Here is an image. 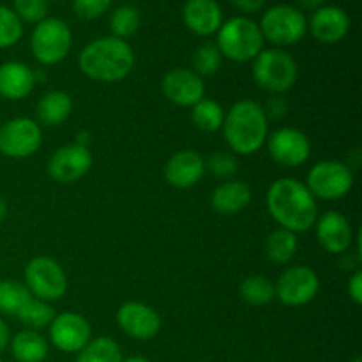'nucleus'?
Wrapping results in <instances>:
<instances>
[{"mask_svg": "<svg viewBox=\"0 0 362 362\" xmlns=\"http://www.w3.org/2000/svg\"><path fill=\"white\" fill-rule=\"evenodd\" d=\"M205 170H209L218 179H228L239 172V161L232 152L218 151L205 161Z\"/></svg>", "mask_w": 362, "mask_h": 362, "instance_id": "72a5a7b5", "label": "nucleus"}, {"mask_svg": "<svg viewBox=\"0 0 362 362\" xmlns=\"http://www.w3.org/2000/svg\"><path fill=\"white\" fill-rule=\"evenodd\" d=\"M136 57L127 41L113 35L99 37L83 46L78 55L81 73L99 83H117L129 76Z\"/></svg>", "mask_w": 362, "mask_h": 362, "instance_id": "f03ea898", "label": "nucleus"}, {"mask_svg": "<svg viewBox=\"0 0 362 362\" xmlns=\"http://www.w3.org/2000/svg\"><path fill=\"white\" fill-rule=\"evenodd\" d=\"M49 339L57 350L66 354H78L92 339L90 324L81 315L67 311L55 315L49 324Z\"/></svg>", "mask_w": 362, "mask_h": 362, "instance_id": "4468645a", "label": "nucleus"}, {"mask_svg": "<svg viewBox=\"0 0 362 362\" xmlns=\"http://www.w3.org/2000/svg\"><path fill=\"white\" fill-rule=\"evenodd\" d=\"M258 27L265 41L283 48V46L297 45L306 35L308 20L303 11L297 9L296 6L278 4L265 11Z\"/></svg>", "mask_w": 362, "mask_h": 362, "instance_id": "0eeeda50", "label": "nucleus"}, {"mask_svg": "<svg viewBox=\"0 0 362 362\" xmlns=\"http://www.w3.org/2000/svg\"><path fill=\"white\" fill-rule=\"evenodd\" d=\"M11 354L18 362H42L48 357V341L37 331H20L11 338Z\"/></svg>", "mask_w": 362, "mask_h": 362, "instance_id": "b1692460", "label": "nucleus"}, {"mask_svg": "<svg viewBox=\"0 0 362 362\" xmlns=\"http://www.w3.org/2000/svg\"><path fill=\"white\" fill-rule=\"evenodd\" d=\"M264 35L257 21L246 16H233L223 21L216 32V46L225 59L232 62H250L264 49Z\"/></svg>", "mask_w": 362, "mask_h": 362, "instance_id": "20e7f679", "label": "nucleus"}, {"mask_svg": "<svg viewBox=\"0 0 362 362\" xmlns=\"http://www.w3.org/2000/svg\"><path fill=\"white\" fill-rule=\"evenodd\" d=\"M317 230L318 244L324 247L327 253L343 255L350 250L354 240V230L349 219L341 212L329 211L317 218L315 223Z\"/></svg>", "mask_w": 362, "mask_h": 362, "instance_id": "a211bd4d", "label": "nucleus"}, {"mask_svg": "<svg viewBox=\"0 0 362 362\" xmlns=\"http://www.w3.org/2000/svg\"><path fill=\"white\" fill-rule=\"evenodd\" d=\"M92 152L83 145L71 144L57 148L48 161V175L59 184H74L92 168Z\"/></svg>", "mask_w": 362, "mask_h": 362, "instance_id": "ddd939ff", "label": "nucleus"}, {"mask_svg": "<svg viewBox=\"0 0 362 362\" xmlns=\"http://www.w3.org/2000/svg\"><path fill=\"white\" fill-rule=\"evenodd\" d=\"M349 297L356 306L362 304V272L356 271L349 281Z\"/></svg>", "mask_w": 362, "mask_h": 362, "instance_id": "4c0bfd02", "label": "nucleus"}, {"mask_svg": "<svg viewBox=\"0 0 362 362\" xmlns=\"http://www.w3.org/2000/svg\"><path fill=\"white\" fill-rule=\"evenodd\" d=\"M113 0H73V11L81 20L92 21L105 16Z\"/></svg>", "mask_w": 362, "mask_h": 362, "instance_id": "c9c22d12", "label": "nucleus"}, {"mask_svg": "<svg viewBox=\"0 0 362 362\" xmlns=\"http://www.w3.org/2000/svg\"><path fill=\"white\" fill-rule=\"evenodd\" d=\"M276 297L281 300L285 306L300 308L310 304L320 290V279L313 269L306 265H296L283 271L274 283Z\"/></svg>", "mask_w": 362, "mask_h": 362, "instance_id": "9b49d317", "label": "nucleus"}, {"mask_svg": "<svg viewBox=\"0 0 362 362\" xmlns=\"http://www.w3.org/2000/svg\"><path fill=\"white\" fill-rule=\"evenodd\" d=\"M308 28L318 42L334 45L349 34L350 16L338 6H322L313 11Z\"/></svg>", "mask_w": 362, "mask_h": 362, "instance_id": "6ab92c4d", "label": "nucleus"}, {"mask_svg": "<svg viewBox=\"0 0 362 362\" xmlns=\"http://www.w3.org/2000/svg\"><path fill=\"white\" fill-rule=\"evenodd\" d=\"M205 173V159L193 148L177 151L165 165V179L177 189H189L197 186Z\"/></svg>", "mask_w": 362, "mask_h": 362, "instance_id": "f3484780", "label": "nucleus"}, {"mask_svg": "<svg viewBox=\"0 0 362 362\" xmlns=\"http://www.w3.org/2000/svg\"><path fill=\"white\" fill-rule=\"evenodd\" d=\"M297 235L285 228H278L265 240V255L272 264H288L297 253Z\"/></svg>", "mask_w": 362, "mask_h": 362, "instance_id": "a878e982", "label": "nucleus"}, {"mask_svg": "<svg viewBox=\"0 0 362 362\" xmlns=\"http://www.w3.org/2000/svg\"><path fill=\"white\" fill-rule=\"evenodd\" d=\"M140 23L141 14L134 6H119L110 14V30L113 37L124 39V41L136 34Z\"/></svg>", "mask_w": 362, "mask_h": 362, "instance_id": "c756f323", "label": "nucleus"}, {"mask_svg": "<svg viewBox=\"0 0 362 362\" xmlns=\"http://www.w3.org/2000/svg\"><path fill=\"white\" fill-rule=\"evenodd\" d=\"M191 119L194 126L204 133H216L221 129L223 120H225V110L214 99H200L194 106H191Z\"/></svg>", "mask_w": 362, "mask_h": 362, "instance_id": "cd10ccee", "label": "nucleus"}, {"mask_svg": "<svg viewBox=\"0 0 362 362\" xmlns=\"http://www.w3.org/2000/svg\"><path fill=\"white\" fill-rule=\"evenodd\" d=\"M223 134L232 154L250 156L260 151L269 136V120L260 103L243 99L225 113Z\"/></svg>", "mask_w": 362, "mask_h": 362, "instance_id": "7ed1b4c3", "label": "nucleus"}, {"mask_svg": "<svg viewBox=\"0 0 362 362\" xmlns=\"http://www.w3.org/2000/svg\"><path fill=\"white\" fill-rule=\"evenodd\" d=\"M9 343H11V329L6 322L0 318V354L6 352L9 349Z\"/></svg>", "mask_w": 362, "mask_h": 362, "instance_id": "ea45409f", "label": "nucleus"}, {"mask_svg": "<svg viewBox=\"0 0 362 362\" xmlns=\"http://www.w3.org/2000/svg\"><path fill=\"white\" fill-rule=\"evenodd\" d=\"M267 151L272 161L286 168L304 165L311 156V141L296 127H279L267 136Z\"/></svg>", "mask_w": 362, "mask_h": 362, "instance_id": "f8f14e48", "label": "nucleus"}, {"mask_svg": "<svg viewBox=\"0 0 362 362\" xmlns=\"http://www.w3.org/2000/svg\"><path fill=\"white\" fill-rule=\"evenodd\" d=\"M233 4L235 9H239L240 13H246V14H253L258 13L260 9H264L265 6V0H230Z\"/></svg>", "mask_w": 362, "mask_h": 362, "instance_id": "58836bf2", "label": "nucleus"}, {"mask_svg": "<svg viewBox=\"0 0 362 362\" xmlns=\"http://www.w3.org/2000/svg\"><path fill=\"white\" fill-rule=\"evenodd\" d=\"M297 2V9H300L304 13V11H317L318 7L325 6V0H296Z\"/></svg>", "mask_w": 362, "mask_h": 362, "instance_id": "a19ab883", "label": "nucleus"}, {"mask_svg": "<svg viewBox=\"0 0 362 362\" xmlns=\"http://www.w3.org/2000/svg\"><path fill=\"white\" fill-rule=\"evenodd\" d=\"M53 318H55V310H53L52 304L32 297L20 313L18 320L32 331H37V329H45L46 325L52 324Z\"/></svg>", "mask_w": 362, "mask_h": 362, "instance_id": "7c9ffc66", "label": "nucleus"}, {"mask_svg": "<svg viewBox=\"0 0 362 362\" xmlns=\"http://www.w3.org/2000/svg\"><path fill=\"white\" fill-rule=\"evenodd\" d=\"M299 76L297 60L281 48L262 49L253 60V78L257 85L272 95H281L296 85Z\"/></svg>", "mask_w": 362, "mask_h": 362, "instance_id": "39448f33", "label": "nucleus"}, {"mask_svg": "<svg viewBox=\"0 0 362 362\" xmlns=\"http://www.w3.org/2000/svg\"><path fill=\"white\" fill-rule=\"evenodd\" d=\"M25 286L32 297L52 304L66 296L67 276L57 260L35 257L25 267Z\"/></svg>", "mask_w": 362, "mask_h": 362, "instance_id": "6e6552de", "label": "nucleus"}, {"mask_svg": "<svg viewBox=\"0 0 362 362\" xmlns=\"http://www.w3.org/2000/svg\"><path fill=\"white\" fill-rule=\"evenodd\" d=\"M13 11L21 23H39L48 16V0H13Z\"/></svg>", "mask_w": 362, "mask_h": 362, "instance_id": "f704fd0d", "label": "nucleus"}, {"mask_svg": "<svg viewBox=\"0 0 362 362\" xmlns=\"http://www.w3.org/2000/svg\"><path fill=\"white\" fill-rule=\"evenodd\" d=\"M7 212H9V209H7V204H6V200H4V198L0 197V223H4V221H6V218H7Z\"/></svg>", "mask_w": 362, "mask_h": 362, "instance_id": "79ce46f5", "label": "nucleus"}, {"mask_svg": "<svg viewBox=\"0 0 362 362\" xmlns=\"http://www.w3.org/2000/svg\"><path fill=\"white\" fill-rule=\"evenodd\" d=\"M0 362H4V361H2V359H0Z\"/></svg>", "mask_w": 362, "mask_h": 362, "instance_id": "49530a36", "label": "nucleus"}, {"mask_svg": "<svg viewBox=\"0 0 362 362\" xmlns=\"http://www.w3.org/2000/svg\"><path fill=\"white\" fill-rule=\"evenodd\" d=\"M182 20L193 34L209 37L223 25V9L218 0H187L182 7Z\"/></svg>", "mask_w": 362, "mask_h": 362, "instance_id": "aec40b11", "label": "nucleus"}, {"mask_svg": "<svg viewBox=\"0 0 362 362\" xmlns=\"http://www.w3.org/2000/svg\"><path fill=\"white\" fill-rule=\"evenodd\" d=\"M262 108H264L267 120H279L285 117L286 110H288V103L283 95H271Z\"/></svg>", "mask_w": 362, "mask_h": 362, "instance_id": "e433bc0d", "label": "nucleus"}, {"mask_svg": "<svg viewBox=\"0 0 362 362\" xmlns=\"http://www.w3.org/2000/svg\"><path fill=\"white\" fill-rule=\"evenodd\" d=\"M267 209L281 228L292 233L308 232L318 218L317 198L299 179L283 177L274 180L267 191Z\"/></svg>", "mask_w": 362, "mask_h": 362, "instance_id": "f257e3e1", "label": "nucleus"}, {"mask_svg": "<svg viewBox=\"0 0 362 362\" xmlns=\"http://www.w3.org/2000/svg\"><path fill=\"white\" fill-rule=\"evenodd\" d=\"M223 62V55L219 53L214 42H204L193 53V67L198 76H212L219 71Z\"/></svg>", "mask_w": 362, "mask_h": 362, "instance_id": "2f4dec72", "label": "nucleus"}, {"mask_svg": "<svg viewBox=\"0 0 362 362\" xmlns=\"http://www.w3.org/2000/svg\"><path fill=\"white\" fill-rule=\"evenodd\" d=\"M73 48V32L69 25L55 16H46L35 23L30 35V52L42 66H57Z\"/></svg>", "mask_w": 362, "mask_h": 362, "instance_id": "423d86ee", "label": "nucleus"}, {"mask_svg": "<svg viewBox=\"0 0 362 362\" xmlns=\"http://www.w3.org/2000/svg\"><path fill=\"white\" fill-rule=\"evenodd\" d=\"M122 362H151L148 359L141 356H133V357H127V359H122Z\"/></svg>", "mask_w": 362, "mask_h": 362, "instance_id": "c03bdc74", "label": "nucleus"}, {"mask_svg": "<svg viewBox=\"0 0 362 362\" xmlns=\"http://www.w3.org/2000/svg\"><path fill=\"white\" fill-rule=\"evenodd\" d=\"M239 296L250 306H265L276 297L274 283L264 276H250L240 283Z\"/></svg>", "mask_w": 362, "mask_h": 362, "instance_id": "c85d7f7f", "label": "nucleus"}, {"mask_svg": "<svg viewBox=\"0 0 362 362\" xmlns=\"http://www.w3.org/2000/svg\"><path fill=\"white\" fill-rule=\"evenodd\" d=\"M306 187L315 198L339 200L352 191L354 172L345 163L325 159L308 172Z\"/></svg>", "mask_w": 362, "mask_h": 362, "instance_id": "1a4fd4ad", "label": "nucleus"}, {"mask_svg": "<svg viewBox=\"0 0 362 362\" xmlns=\"http://www.w3.org/2000/svg\"><path fill=\"white\" fill-rule=\"evenodd\" d=\"M76 362H122V350L115 339L99 336L78 352Z\"/></svg>", "mask_w": 362, "mask_h": 362, "instance_id": "bb28decb", "label": "nucleus"}, {"mask_svg": "<svg viewBox=\"0 0 362 362\" xmlns=\"http://www.w3.org/2000/svg\"><path fill=\"white\" fill-rule=\"evenodd\" d=\"M32 299L27 286L14 279H2L0 281V313L6 317L18 318L28 300Z\"/></svg>", "mask_w": 362, "mask_h": 362, "instance_id": "393cba45", "label": "nucleus"}, {"mask_svg": "<svg viewBox=\"0 0 362 362\" xmlns=\"http://www.w3.org/2000/svg\"><path fill=\"white\" fill-rule=\"evenodd\" d=\"M42 131L34 119L16 117L0 126V154L11 159H25L41 148Z\"/></svg>", "mask_w": 362, "mask_h": 362, "instance_id": "9d476101", "label": "nucleus"}, {"mask_svg": "<svg viewBox=\"0 0 362 362\" xmlns=\"http://www.w3.org/2000/svg\"><path fill=\"white\" fill-rule=\"evenodd\" d=\"M71 112H73V99L67 92L64 90H52L46 92L37 103L35 108V115L42 126L55 127L60 126L69 119Z\"/></svg>", "mask_w": 362, "mask_h": 362, "instance_id": "5701e85b", "label": "nucleus"}, {"mask_svg": "<svg viewBox=\"0 0 362 362\" xmlns=\"http://www.w3.org/2000/svg\"><path fill=\"white\" fill-rule=\"evenodd\" d=\"M76 144L83 145V147H88V133H85V131H80V133L76 134Z\"/></svg>", "mask_w": 362, "mask_h": 362, "instance_id": "37998d69", "label": "nucleus"}, {"mask_svg": "<svg viewBox=\"0 0 362 362\" xmlns=\"http://www.w3.org/2000/svg\"><path fill=\"white\" fill-rule=\"evenodd\" d=\"M161 90L165 98L177 106H194L205 98L204 78L187 67L170 69L163 76Z\"/></svg>", "mask_w": 362, "mask_h": 362, "instance_id": "dca6fc26", "label": "nucleus"}, {"mask_svg": "<svg viewBox=\"0 0 362 362\" xmlns=\"http://www.w3.org/2000/svg\"><path fill=\"white\" fill-rule=\"evenodd\" d=\"M35 87V73L25 64L11 60L0 64V95L9 101L27 98Z\"/></svg>", "mask_w": 362, "mask_h": 362, "instance_id": "412c9836", "label": "nucleus"}, {"mask_svg": "<svg viewBox=\"0 0 362 362\" xmlns=\"http://www.w3.org/2000/svg\"><path fill=\"white\" fill-rule=\"evenodd\" d=\"M115 318L120 331L138 341H148L161 331V317L158 315V311L147 304L136 303V300L122 304L117 311Z\"/></svg>", "mask_w": 362, "mask_h": 362, "instance_id": "2eb2a0df", "label": "nucleus"}, {"mask_svg": "<svg viewBox=\"0 0 362 362\" xmlns=\"http://www.w3.org/2000/svg\"><path fill=\"white\" fill-rule=\"evenodd\" d=\"M253 191L244 180H226L216 186L211 194V205L218 214L233 216L243 212L251 204Z\"/></svg>", "mask_w": 362, "mask_h": 362, "instance_id": "4be33fe9", "label": "nucleus"}, {"mask_svg": "<svg viewBox=\"0 0 362 362\" xmlns=\"http://www.w3.org/2000/svg\"><path fill=\"white\" fill-rule=\"evenodd\" d=\"M352 362H362V359H361V357H356V359H354Z\"/></svg>", "mask_w": 362, "mask_h": 362, "instance_id": "a18cd8bd", "label": "nucleus"}, {"mask_svg": "<svg viewBox=\"0 0 362 362\" xmlns=\"http://www.w3.org/2000/svg\"><path fill=\"white\" fill-rule=\"evenodd\" d=\"M23 35V23L11 7L0 6V49L11 48Z\"/></svg>", "mask_w": 362, "mask_h": 362, "instance_id": "473e14b6", "label": "nucleus"}]
</instances>
